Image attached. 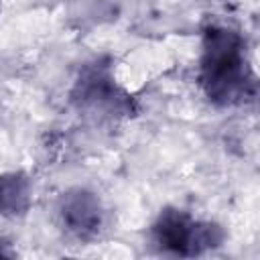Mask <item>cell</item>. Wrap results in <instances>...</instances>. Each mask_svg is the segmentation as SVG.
<instances>
[{"instance_id": "6da1fadb", "label": "cell", "mask_w": 260, "mask_h": 260, "mask_svg": "<svg viewBox=\"0 0 260 260\" xmlns=\"http://www.w3.org/2000/svg\"><path fill=\"white\" fill-rule=\"evenodd\" d=\"M199 85L205 98L219 108L254 98L256 77L244 37L223 24H209L201 37Z\"/></svg>"}, {"instance_id": "52a82bcc", "label": "cell", "mask_w": 260, "mask_h": 260, "mask_svg": "<svg viewBox=\"0 0 260 260\" xmlns=\"http://www.w3.org/2000/svg\"><path fill=\"white\" fill-rule=\"evenodd\" d=\"M0 4H2V0H0Z\"/></svg>"}, {"instance_id": "3957f363", "label": "cell", "mask_w": 260, "mask_h": 260, "mask_svg": "<svg viewBox=\"0 0 260 260\" xmlns=\"http://www.w3.org/2000/svg\"><path fill=\"white\" fill-rule=\"evenodd\" d=\"M71 102L79 112L93 116H122L132 110L130 95L116 83L110 65L102 61L87 63L79 71L71 89Z\"/></svg>"}, {"instance_id": "7a4b0ae2", "label": "cell", "mask_w": 260, "mask_h": 260, "mask_svg": "<svg viewBox=\"0 0 260 260\" xmlns=\"http://www.w3.org/2000/svg\"><path fill=\"white\" fill-rule=\"evenodd\" d=\"M152 244L171 256H201L223 244L225 234L215 221H203L181 207H165L150 225Z\"/></svg>"}, {"instance_id": "5b68a950", "label": "cell", "mask_w": 260, "mask_h": 260, "mask_svg": "<svg viewBox=\"0 0 260 260\" xmlns=\"http://www.w3.org/2000/svg\"><path fill=\"white\" fill-rule=\"evenodd\" d=\"M32 205V183L22 171L0 175V217L16 219L26 215Z\"/></svg>"}, {"instance_id": "8992f818", "label": "cell", "mask_w": 260, "mask_h": 260, "mask_svg": "<svg viewBox=\"0 0 260 260\" xmlns=\"http://www.w3.org/2000/svg\"><path fill=\"white\" fill-rule=\"evenodd\" d=\"M0 256H12V252L8 250V244L0 238Z\"/></svg>"}, {"instance_id": "277c9868", "label": "cell", "mask_w": 260, "mask_h": 260, "mask_svg": "<svg viewBox=\"0 0 260 260\" xmlns=\"http://www.w3.org/2000/svg\"><path fill=\"white\" fill-rule=\"evenodd\" d=\"M57 223L75 242L95 240L106 225V207L100 195L87 187H69L55 203Z\"/></svg>"}]
</instances>
